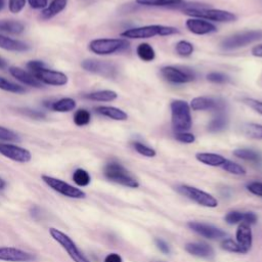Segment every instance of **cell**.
Here are the masks:
<instances>
[{"label":"cell","instance_id":"cell-1","mask_svg":"<svg viewBox=\"0 0 262 262\" xmlns=\"http://www.w3.org/2000/svg\"><path fill=\"white\" fill-rule=\"evenodd\" d=\"M182 11L184 14L202 18L205 20H212L217 23H231L236 19V15L230 11L216 8H208L205 4H182Z\"/></svg>","mask_w":262,"mask_h":262},{"label":"cell","instance_id":"cell-2","mask_svg":"<svg viewBox=\"0 0 262 262\" xmlns=\"http://www.w3.org/2000/svg\"><path fill=\"white\" fill-rule=\"evenodd\" d=\"M179 31L175 27L163 25H149L143 27L130 28L120 34L124 39H147L156 36H169L178 34Z\"/></svg>","mask_w":262,"mask_h":262},{"label":"cell","instance_id":"cell-3","mask_svg":"<svg viewBox=\"0 0 262 262\" xmlns=\"http://www.w3.org/2000/svg\"><path fill=\"white\" fill-rule=\"evenodd\" d=\"M171 123L176 132H185L191 128L192 120L189 104L182 99H175L170 103Z\"/></svg>","mask_w":262,"mask_h":262},{"label":"cell","instance_id":"cell-4","mask_svg":"<svg viewBox=\"0 0 262 262\" xmlns=\"http://www.w3.org/2000/svg\"><path fill=\"white\" fill-rule=\"evenodd\" d=\"M130 46L124 38H99L90 41L88 48L97 55H110L125 51Z\"/></svg>","mask_w":262,"mask_h":262},{"label":"cell","instance_id":"cell-5","mask_svg":"<svg viewBox=\"0 0 262 262\" xmlns=\"http://www.w3.org/2000/svg\"><path fill=\"white\" fill-rule=\"evenodd\" d=\"M103 175L110 181L130 187L137 188L139 186L138 181L130 175V173L118 162L111 161L103 168Z\"/></svg>","mask_w":262,"mask_h":262},{"label":"cell","instance_id":"cell-6","mask_svg":"<svg viewBox=\"0 0 262 262\" xmlns=\"http://www.w3.org/2000/svg\"><path fill=\"white\" fill-rule=\"evenodd\" d=\"M262 39V30L244 31L224 38L220 45L225 50L237 49Z\"/></svg>","mask_w":262,"mask_h":262},{"label":"cell","instance_id":"cell-7","mask_svg":"<svg viewBox=\"0 0 262 262\" xmlns=\"http://www.w3.org/2000/svg\"><path fill=\"white\" fill-rule=\"evenodd\" d=\"M49 233L51 237L62 247V249L68 253L74 262H90L68 234L54 227L49 228Z\"/></svg>","mask_w":262,"mask_h":262},{"label":"cell","instance_id":"cell-8","mask_svg":"<svg viewBox=\"0 0 262 262\" xmlns=\"http://www.w3.org/2000/svg\"><path fill=\"white\" fill-rule=\"evenodd\" d=\"M177 190L187 199L193 201L194 203L203 206V207H208V208H216L218 206V201L210 193L201 190L196 187L186 185V184H181L177 186Z\"/></svg>","mask_w":262,"mask_h":262},{"label":"cell","instance_id":"cell-9","mask_svg":"<svg viewBox=\"0 0 262 262\" xmlns=\"http://www.w3.org/2000/svg\"><path fill=\"white\" fill-rule=\"evenodd\" d=\"M81 67L92 74H96L105 78H115L118 74V68L111 61L99 60L94 58L84 59Z\"/></svg>","mask_w":262,"mask_h":262},{"label":"cell","instance_id":"cell-10","mask_svg":"<svg viewBox=\"0 0 262 262\" xmlns=\"http://www.w3.org/2000/svg\"><path fill=\"white\" fill-rule=\"evenodd\" d=\"M42 180L54 191L64 196H68L71 199H84L86 196V193L82 189L77 188L63 180H60L48 175H42Z\"/></svg>","mask_w":262,"mask_h":262},{"label":"cell","instance_id":"cell-11","mask_svg":"<svg viewBox=\"0 0 262 262\" xmlns=\"http://www.w3.org/2000/svg\"><path fill=\"white\" fill-rule=\"evenodd\" d=\"M162 77L168 82L174 84H184L194 80L195 75L192 71L187 69H180L174 66H165L160 70Z\"/></svg>","mask_w":262,"mask_h":262},{"label":"cell","instance_id":"cell-12","mask_svg":"<svg viewBox=\"0 0 262 262\" xmlns=\"http://www.w3.org/2000/svg\"><path fill=\"white\" fill-rule=\"evenodd\" d=\"M32 74L39 82L50 86H63L69 81L68 76L62 72L46 69L45 67L32 72Z\"/></svg>","mask_w":262,"mask_h":262},{"label":"cell","instance_id":"cell-13","mask_svg":"<svg viewBox=\"0 0 262 262\" xmlns=\"http://www.w3.org/2000/svg\"><path fill=\"white\" fill-rule=\"evenodd\" d=\"M189 106L192 111H213L215 113H224L226 103L221 98L198 96L191 99Z\"/></svg>","mask_w":262,"mask_h":262},{"label":"cell","instance_id":"cell-14","mask_svg":"<svg viewBox=\"0 0 262 262\" xmlns=\"http://www.w3.org/2000/svg\"><path fill=\"white\" fill-rule=\"evenodd\" d=\"M0 154L18 163H28L32 159L30 150L11 143H0Z\"/></svg>","mask_w":262,"mask_h":262},{"label":"cell","instance_id":"cell-15","mask_svg":"<svg viewBox=\"0 0 262 262\" xmlns=\"http://www.w3.org/2000/svg\"><path fill=\"white\" fill-rule=\"evenodd\" d=\"M187 226L193 230L194 232H196L198 234L209 238V239H219L222 237H225L226 232L218 227H215L211 224H207V223H202V222H198V221H189L187 223Z\"/></svg>","mask_w":262,"mask_h":262},{"label":"cell","instance_id":"cell-16","mask_svg":"<svg viewBox=\"0 0 262 262\" xmlns=\"http://www.w3.org/2000/svg\"><path fill=\"white\" fill-rule=\"evenodd\" d=\"M0 260L6 262H31L35 256L14 247H0Z\"/></svg>","mask_w":262,"mask_h":262},{"label":"cell","instance_id":"cell-17","mask_svg":"<svg viewBox=\"0 0 262 262\" xmlns=\"http://www.w3.org/2000/svg\"><path fill=\"white\" fill-rule=\"evenodd\" d=\"M185 27L189 32L195 35H207L217 31V28L212 23L196 17L188 18L185 21Z\"/></svg>","mask_w":262,"mask_h":262},{"label":"cell","instance_id":"cell-18","mask_svg":"<svg viewBox=\"0 0 262 262\" xmlns=\"http://www.w3.org/2000/svg\"><path fill=\"white\" fill-rule=\"evenodd\" d=\"M235 237H236V243L244 250L245 254L248 253L250 251V249L252 247V243H253V234H252L250 225L245 222H242L236 228Z\"/></svg>","mask_w":262,"mask_h":262},{"label":"cell","instance_id":"cell-19","mask_svg":"<svg viewBox=\"0 0 262 262\" xmlns=\"http://www.w3.org/2000/svg\"><path fill=\"white\" fill-rule=\"evenodd\" d=\"M9 73L12 77H14L16 80H18L19 82H21L27 86H31L35 88L42 87V83L39 82L31 72H28L21 68L10 67Z\"/></svg>","mask_w":262,"mask_h":262},{"label":"cell","instance_id":"cell-20","mask_svg":"<svg viewBox=\"0 0 262 262\" xmlns=\"http://www.w3.org/2000/svg\"><path fill=\"white\" fill-rule=\"evenodd\" d=\"M184 249L188 254L200 258H212L214 256L213 248L204 243H187Z\"/></svg>","mask_w":262,"mask_h":262},{"label":"cell","instance_id":"cell-21","mask_svg":"<svg viewBox=\"0 0 262 262\" xmlns=\"http://www.w3.org/2000/svg\"><path fill=\"white\" fill-rule=\"evenodd\" d=\"M0 48L8 51L23 52L30 49V45L24 41L12 39L10 37L0 34Z\"/></svg>","mask_w":262,"mask_h":262},{"label":"cell","instance_id":"cell-22","mask_svg":"<svg viewBox=\"0 0 262 262\" xmlns=\"http://www.w3.org/2000/svg\"><path fill=\"white\" fill-rule=\"evenodd\" d=\"M95 112L101 116L107 117L110 119L116 120V121H126L128 119V115L123 110L111 106V105H99L95 107Z\"/></svg>","mask_w":262,"mask_h":262},{"label":"cell","instance_id":"cell-23","mask_svg":"<svg viewBox=\"0 0 262 262\" xmlns=\"http://www.w3.org/2000/svg\"><path fill=\"white\" fill-rule=\"evenodd\" d=\"M195 159L205 165L213 167H221L227 160L223 156L213 152H198L195 154Z\"/></svg>","mask_w":262,"mask_h":262},{"label":"cell","instance_id":"cell-24","mask_svg":"<svg viewBox=\"0 0 262 262\" xmlns=\"http://www.w3.org/2000/svg\"><path fill=\"white\" fill-rule=\"evenodd\" d=\"M68 4V0H52L46 8H44L41 12V16L44 19H49L58 13H60Z\"/></svg>","mask_w":262,"mask_h":262},{"label":"cell","instance_id":"cell-25","mask_svg":"<svg viewBox=\"0 0 262 262\" xmlns=\"http://www.w3.org/2000/svg\"><path fill=\"white\" fill-rule=\"evenodd\" d=\"M0 31L8 34L18 35L25 31V25L14 19H0Z\"/></svg>","mask_w":262,"mask_h":262},{"label":"cell","instance_id":"cell-26","mask_svg":"<svg viewBox=\"0 0 262 262\" xmlns=\"http://www.w3.org/2000/svg\"><path fill=\"white\" fill-rule=\"evenodd\" d=\"M228 119L225 113H216V116L208 124V131L212 133L220 132L227 127Z\"/></svg>","mask_w":262,"mask_h":262},{"label":"cell","instance_id":"cell-27","mask_svg":"<svg viewBox=\"0 0 262 262\" xmlns=\"http://www.w3.org/2000/svg\"><path fill=\"white\" fill-rule=\"evenodd\" d=\"M84 97L95 101H113L117 99L118 94L114 90H98L87 93L84 95Z\"/></svg>","mask_w":262,"mask_h":262},{"label":"cell","instance_id":"cell-28","mask_svg":"<svg viewBox=\"0 0 262 262\" xmlns=\"http://www.w3.org/2000/svg\"><path fill=\"white\" fill-rule=\"evenodd\" d=\"M76 107V101L71 97L60 98L51 104V108L54 112L58 113H68L73 111Z\"/></svg>","mask_w":262,"mask_h":262},{"label":"cell","instance_id":"cell-29","mask_svg":"<svg viewBox=\"0 0 262 262\" xmlns=\"http://www.w3.org/2000/svg\"><path fill=\"white\" fill-rule=\"evenodd\" d=\"M242 132L250 138L262 139V124L258 123H245L242 125Z\"/></svg>","mask_w":262,"mask_h":262},{"label":"cell","instance_id":"cell-30","mask_svg":"<svg viewBox=\"0 0 262 262\" xmlns=\"http://www.w3.org/2000/svg\"><path fill=\"white\" fill-rule=\"evenodd\" d=\"M136 53L138 57L143 61H151L156 57V51L148 43H140L136 47Z\"/></svg>","mask_w":262,"mask_h":262},{"label":"cell","instance_id":"cell-31","mask_svg":"<svg viewBox=\"0 0 262 262\" xmlns=\"http://www.w3.org/2000/svg\"><path fill=\"white\" fill-rule=\"evenodd\" d=\"M233 156H235L238 159L245 160V161H251V162H256V163L261 161V155L253 149H250V148L234 149Z\"/></svg>","mask_w":262,"mask_h":262},{"label":"cell","instance_id":"cell-32","mask_svg":"<svg viewBox=\"0 0 262 262\" xmlns=\"http://www.w3.org/2000/svg\"><path fill=\"white\" fill-rule=\"evenodd\" d=\"M136 3L144 6H181L182 0H136Z\"/></svg>","mask_w":262,"mask_h":262},{"label":"cell","instance_id":"cell-33","mask_svg":"<svg viewBox=\"0 0 262 262\" xmlns=\"http://www.w3.org/2000/svg\"><path fill=\"white\" fill-rule=\"evenodd\" d=\"M0 89L7 91V92H12V93H16V94H21L26 92V88L13 83L3 77H0Z\"/></svg>","mask_w":262,"mask_h":262},{"label":"cell","instance_id":"cell-34","mask_svg":"<svg viewBox=\"0 0 262 262\" xmlns=\"http://www.w3.org/2000/svg\"><path fill=\"white\" fill-rule=\"evenodd\" d=\"M73 181L79 186H87L91 181V177L86 170L78 168L73 173Z\"/></svg>","mask_w":262,"mask_h":262},{"label":"cell","instance_id":"cell-35","mask_svg":"<svg viewBox=\"0 0 262 262\" xmlns=\"http://www.w3.org/2000/svg\"><path fill=\"white\" fill-rule=\"evenodd\" d=\"M175 50H176L178 55L183 56V57H187V56H190L192 54L193 45L190 42L186 41V40H180L176 43Z\"/></svg>","mask_w":262,"mask_h":262},{"label":"cell","instance_id":"cell-36","mask_svg":"<svg viewBox=\"0 0 262 262\" xmlns=\"http://www.w3.org/2000/svg\"><path fill=\"white\" fill-rule=\"evenodd\" d=\"M73 120H74V123L77 126H80V127L85 126V125H88L90 123L91 115L87 110L80 108V110L76 111V113L74 114Z\"/></svg>","mask_w":262,"mask_h":262},{"label":"cell","instance_id":"cell-37","mask_svg":"<svg viewBox=\"0 0 262 262\" xmlns=\"http://www.w3.org/2000/svg\"><path fill=\"white\" fill-rule=\"evenodd\" d=\"M221 168L223 170H225L226 172L233 174V175H245L247 173L246 169L243 166H241L239 164L234 163L232 161H229V160H226L225 163L221 166Z\"/></svg>","mask_w":262,"mask_h":262},{"label":"cell","instance_id":"cell-38","mask_svg":"<svg viewBox=\"0 0 262 262\" xmlns=\"http://www.w3.org/2000/svg\"><path fill=\"white\" fill-rule=\"evenodd\" d=\"M220 247L222 250H225L227 252H231V253H239V254H245L244 250L241 248V246L234 242L231 238H224L221 244Z\"/></svg>","mask_w":262,"mask_h":262},{"label":"cell","instance_id":"cell-39","mask_svg":"<svg viewBox=\"0 0 262 262\" xmlns=\"http://www.w3.org/2000/svg\"><path fill=\"white\" fill-rule=\"evenodd\" d=\"M133 147L138 154H140L141 156L147 157V158H152L157 154L154 148H151V147H149V146H147V145H145V144H143L139 141L133 142Z\"/></svg>","mask_w":262,"mask_h":262},{"label":"cell","instance_id":"cell-40","mask_svg":"<svg viewBox=\"0 0 262 262\" xmlns=\"http://www.w3.org/2000/svg\"><path fill=\"white\" fill-rule=\"evenodd\" d=\"M0 140L7 141V142L19 141V137L14 131H12L6 127L0 126Z\"/></svg>","mask_w":262,"mask_h":262},{"label":"cell","instance_id":"cell-41","mask_svg":"<svg viewBox=\"0 0 262 262\" xmlns=\"http://www.w3.org/2000/svg\"><path fill=\"white\" fill-rule=\"evenodd\" d=\"M207 80L212 82V83L222 84V83H226L229 80V78L225 74H223V73L212 72V73H209L207 75Z\"/></svg>","mask_w":262,"mask_h":262},{"label":"cell","instance_id":"cell-42","mask_svg":"<svg viewBox=\"0 0 262 262\" xmlns=\"http://www.w3.org/2000/svg\"><path fill=\"white\" fill-rule=\"evenodd\" d=\"M27 0H8V9L11 13H19L26 6Z\"/></svg>","mask_w":262,"mask_h":262},{"label":"cell","instance_id":"cell-43","mask_svg":"<svg viewBox=\"0 0 262 262\" xmlns=\"http://www.w3.org/2000/svg\"><path fill=\"white\" fill-rule=\"evenodd\" d=\"M175 139L182 143H193L195 141V136L192 133H189L187 131L185 132H176L175 133Z\"/></svg>","mask_w":262,"mask_h":262},{"label":"cell","instance_id":"cell-44","mask_svg":"<svg viewBox=\"0 0 262 262\" xmlns=\"http://www.w3.org/2000/svg\"><path fill=\"white\" fill-rule=\"evenodd\" d=\"M224 219H225L226 223L233 225V224H236V223H239L241 221H243V213L239 211H231L226 214Z\"/></svg>","mask_w":262,"mask_h":262},{"label":"cell","instance_id":"cell-45","mask_svg":"<svg viewBox=\"0 0 262 262\" xmlns=\"http://www.w3.org/2000/svg\"><path fill=\"white\" fill-rule=\"evenodd\" d=\"M19 112L23 113L24 115H26L27 117H30V118L36 119V120H41V119H44L46 117L43 112L36 111V110H31V108H20Z\"/></svg>","mask_w":262,"mask_h":262},{"label":"cell","instance_id":"cell-46","mask_svg":"<svg viewBox=\"0 0 262 262\" xmlns=\"http://www.w3.org/2000/svg\"><path fill=\"white\" fill-rule=\"evenodd\" d=\"M247 189L258 196H262V182H258V181H253L247 184Z\"/></svg>","mask_w":262,"mask_h":262},{"label":"cell","instance_id":"cell-47","mask_svg":"<svg viewBox=\"0 0 262 262\" xmlns=\"http://www.w3.org/2000/svg\"><path fill=\"white\" fill-rule=\"evenodd\" d=\"M244 101H245L246 104H248L255 112L262 115V101L261 100H257V99H254V98H246Z\"/></svg>","mask_w":262,"mask_h":262},{"label":"cell","instance_id":"cell-48","mask_svg":"<svg viewBox=\"0 0 262 262\" xmlns=\"http://www.w3.org/2000/svg\"><path fill=\"white\" fill-rule=\"evenodd\" d=\"M155 244H156L158 250H160L163 254H166V255L170 254L171 249H170L169 245L164 239H162V238H155Z\"/></svg>","mask_w":262,"mask_h":262},{"label":"cell","instance_id":"cell-49","mask_svg":"<svg viewBox=\"0 0 262 262\" xmlns=\"http://www.w3.org/2000/svg\"><path fill=\"white\" fill-rule=\"evenodd\" d=\"M33 9H44L48 5V0H27Z\"/></svg>","mask_w":262,"mask_h":262},{"label":"cell","instance_id":"cell-50","mask_svg":"<svg viewBox=\"0 0 262 262\" xmlns=\"http://www.w3.org/2000/svg\"><path fill=\"white\" fill-rule=\"evenodd\" d=\"M257 215L253 212H246L243 213V222L247 224H255L257 222Z\"/></svg>","mask_w":262,"mask_h":262},{"label":"cell","instance_id":"cell-51","mask_svg":"<svg viewBox=\"0 0 262 262\" xmlns=\"http://www.w3.org/2000/svg\"><path fill=\"white\" fill-rule=\"evenodd\" d=\"M44 67H45V63L42 60H30L27 63V68L30 70L31 73L34 71H37L41 68H44Z\"/></svg>","mask_w":262,"mask_h":262},{"label":"cell","instance_id":"cell-52","mask_svg":"<svg viewBox=\"0 0 262 262\" xmlns=\"http://www.w3.org/2000/svg\"><path fill=\"white\" fill-rule=\"evenodd\" d=\"M104 262H123V259L119 254L111 253L104 258Z\"/></svg>","mask_w":262,"mask_h":262},{"label":"cell","instance_id":"cell-53","mask_svg":"<svg viewBox=\"0 0 262 262\" xmlns=\"http://www.w3.org/2000/svg\"><path fill=\"white\" fill-rule=\"evenodd\" d=\"M251 53L253 56H256V57H261L262 58V44H259V45H256L252 48L251 50Z\"/></svg>","mask_w":262,"mask_h":262},{"label":"cell","instance_id":"cell-54","mask_svg":"<svg viewBox=\"0 0 262 262\" xmlns=\"http://www.w3.org/2000/svg\"><path fill=\"white\" fill-rule=\"evenodd\" d=\"M5 187H6V182H5V180L0 177V190H3Z\"/></svg>","mask_w":262,"mask_h":262},{"label":"cell","instance_id":"cell-55","mask_svg":"<svg viewBox=\"0 0 262 262\" xmlns=\"http://www.w3.org/2000/svg\"><path fill=\"white\" fill-rule=\"evenodd\" d=\"M5 67H6V61L2 57H0V69H4Z\"/></svg>","mask_w":262,"mask_h":262},{"label":"cell","instance_id":"cell-56","mask_svg":"<svg viewBox=\"0 0 262 262\" xmlns=\"http://www.w3.org/2000/svg\"><path fill=\"white\" fill-rule=\"evenodd\" d=\"M4 5H5V1L4 0H0V11L4 8Z\"/></svg>","mask_w":262,"mask_h":262},{"label":"cell","instance_id":"cell-57","mask_svg":"<svg viewBox=\"0 0 262 262\" xmlns=\"http://www.w3.org/2000/svg\"><path fill=\"white\" fill-rule=\"evenodd\" d=\"M157 262H159V261H157Z\"/></svg>","mask_w":262,"mask_h":262}]
</instances>
